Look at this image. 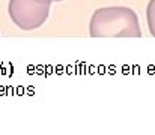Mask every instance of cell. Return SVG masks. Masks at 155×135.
<instances>
[{
    "instance_id": "2",
    "label": "cell",
    "mask_w": 155,
    "mask_h": 135,
    "mask_svg": "<svg viewBox=\"0 0 155 135\" xmlns=\"http://www.w3.org/2000/svg\"><path fill=\"white\" fill-rule=\"evenodd\" d=\"M50 6L51 0H9L8 14L17 27L29 32L47 21Z\"/></svg>"
},
{
    "instance_id": "4",
    "label": "cell",
    "mask_w": 155,
    "mask_h": 135,
    "mask_svg": "<svg viewBox=\"0 0 155 135\" xmlns=\"http://www.w3.org/2000/svg\"><path fill=\"white\" fill-rule=\"evenodd\" d=\"M51 2H62V0H51Z\"/></svg>"
},
{
    "instance_id": "3",
    "label": "cell",
    "mask_w": 155,
    "mask_h": 135,
    "mask_svg": "<svg viewBox=\"0 0 155 135\" xmlns=\"http://www.w3.org/2000/svg\"><path fill=\"white\" fill-rule=\"evenodd\" d=\"M146 20L151 35L155 36V0H149V5L146 8Z\"/></svg>"
},
{
    "instance_id": "1",
    "label": "cell",
    "mask_w": 155,
    "mask_h": 135,
    "mask_svg": "<svg viewBox=\"0 0 155 135\" xmlns=\"http://www.w3.org/2000/svg\"><path fill=\"white\" fill-rule=\"evenodd\" d=\"M92 38H140L137 14L125 6H107L94 12L89 24Z\"/></svg>"
}]
</instances>
